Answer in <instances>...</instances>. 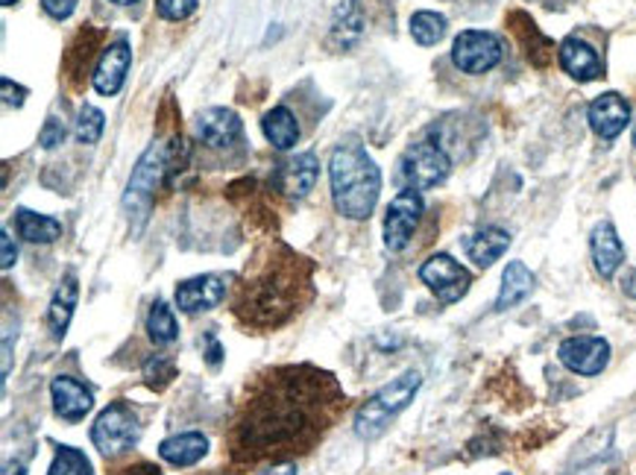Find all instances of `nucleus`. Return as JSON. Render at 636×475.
<instances>
[{
	"mask_svg": "<svg viewBox=\"0 0 636 475\" xmlns=\"http://www.w3.org/2000/svg\"><path fill=\"white\" fill-rule=\"evenodd\" d=\"M419 384H423V375H419L417 370H408V373H403L390 384H385V388L355 414V434H358L361 441H376V437H382V434L387 432L390 420H394L396 414H403L410 402H414Z\"/></svg>",
	"mask_w": 636,
	"mask_h": 475,
	"instance_id": "39448f33",
	"label": "nucleus"
},
{
	"mask_svg": "<svg viewBox=\"0 0 636 475\" xmlns=\"http://www.w3.org/2000/svg\"><path fill=\"white\" fill-rule=\"evenodd\" d=\"M48 475H92V464L85 458L83 452L74 450V446H62L56 452V458L51 464V473Z\"/></svg>",
	"mask_w": 636,
	"mask_h": 475,
	"instance_id": "2f4dec72",
	"label": "nucleus"
},
{
	"mask_svg": "<svg viewBox=\"0 0 636 475\" xmlns=\"http://www.w3.org/2000/svg\"><path fill=\"white\" fill-rule=\"evenodd\" d=\"M129 65H133V51H129V42H126V39H117V42L106 44L101 53V62L94 65L92 74L94 92L103 94V97H115V94L124 89Z\"/></svg>",
	"mask_w": 636,
	"mask_h": 475,
	"instance_id": "f8f14e48",
	"label": "nucleus"
},
{
	"mask_svg": "<svg viewBox=\"0 0 636 475\" xmlns=\"http://www.w3.org/2000/svg\"><path fill=\"white\" fill-rule=\"evenodd\" d=\"M622 291H625V297L636 300V267L634 270H628V273H625V279H622Z\"/></svg>",
	"mask_w": 636,
	"mask_h": 475,
	"instance_id": "79ce46f5",
	"label": "nucleus"
},
{
	"mask_svg": "<svg viewBox=\"0 0 636 475\" xmlns=\"http://www.w3.org/2000/svg\"><path fill=\"white\" fill-rule=\"evenodd\" d=\"M261 475H296V461H285V464H270L261 469Z\"/></svg>",
	"mask_w": 636,
	"mask_h": 475,
	"instance_id": "a19ab883",
	"label": "nucleus"
},
{
	"mask_svg": "<svg viewBox=\"0 0 636 475\" xmlns=\"http://www.w3.org/2000/svg\"><path fill=\"white\" fill-rule=\"evenodd\" d=\"M314 302V261L282 241L256 250L232 288L234 320L256 334L277 332Z\"/></svg>",
	"mask_w": 636,
	"mask_h": 475,
	"instance_id": "f03ea898",
	"label": "nucleus"
},
{
	"mask_svg": "<svg viewBox=\"0 0 636 475\" xmlns=\"http://www.w3.org/2000/svg\"><path fill=\"white\" fill-rule=\"evenodd\" d=\"M18 0H3V7H15Z\"/></svg>",
	"mask_w": 636,
	"mask_h": 475,
	"instance_id": "49530a36",
	"label": "nucleus"
},
{
	"mask_svg": "<svg viewBox=\"0 0 636 475\" xmlns=\"http://www.w3.org/2000/svg\"><path fill=\"white\" fill-rule=\"evenodd\" d=\"M511 247V235L499 229V226H487V229H478L476 235L463 238V250H467L469 261H476L478 267H490L493 261H499Z\"/></svg>",
	"mask_w": 636,
	"mask_h": 475,
	"instance_id": "412c9836",
	"label": "nucleus"
},
{
	"mask_svg": "<svg viewBox=\"0 0 636 475\" xmlns=\"http://www.w3.org/2000/svg\"><path fill=\"white\" fill-rule=\"evenodd\" d=\"M570 475H613V464L607 455H595V458L584 461L578 469H572Z\"/></svg>",
	"mask_w": 636,
	"mask_h": 475,
	"instance_id": "c9c22d12",
	"label": "nucleus"
},
{
	"mask_svg": "<svg viewBox=\"0 0 636 475\" xmlns=\"http://www.w3.org/2000/svg\"><path fill=\"white\" fill-rule=\"evenodd\" d=\"M511 24H513L511 30H517V35H520L522 51H525V56L531 59V65H536V68L549 65L554 56V44L549 42L540 30H536L534 21H531L528 16H522V12H513Z\"/></svg>",
	"mask_w": 636,
	"mask_h": 475,
	"instance_id": "393cba45",
	"label": "nucleus"
},
{
	"mask_svg": "<svg viewBox=\"0 0 636 475\" xmlns=\"http://www.w3.org/2000/svg\"><path fill=\"white\" fill-rule=\"evenodd\" d=\"M80 0H42L44 12L51 18H56V21H65V18L74 16V9Z\"/></svg>",
	"mask_w": 636,
	"mask_h": 475,
	"instance_id": "e433bc0d",
	"label": "nucleus"
},
{
	"mask_svg": "<svg viewBox=\"0 0 636 475\" xmlns=\"http://www.w3.org/2000/svg\"><path fill=\"white\" fill-rule=\"evenodd\" d=\"M329 179H332V200L337 215L350 220H367L373 215L382 192V171L355 135L335 147L329 162Z\"/></svg>",
	"mask_w": 636,
	"mask_h": 475,
	"instance_id": "7ed1b4c3",
	"label": "nucleus"
},
{
	"mask_svg": "<svg viewBox=\"0 0 636 475\" xmlns=\"http://www.w3.org/2000/svg\"><path fill=\"white\" fill-rule=\"evenodd\" d=\"M76 297H80V285H76V276L67 273L62 279V285L56 288L51 300V309H48V326H51L53 338H62L71 326V317L76 309Z\"/></svg>",
	"mask_w": 636,
	"mask_h": 475,
	"instance_id": "a878e982",
	"label": "nucleus"
},
{
	"mask_svg": "<svg viewBox=\"0 0 636 475\" xmlns=\"http://www.w3.org/2000/svg\"><path fill=\"white\" fill-rule=\"evenodd\" d=\"M364 27H367V18H364L361 0H341V7L335 9V21H332L329 42H332V48H337V51H350L352 44L361 42Z\"/></svg>",
	"mask_w": 636,
	"mask_h": 475,
	"instance_id": "aec40b11",
	"label": "nucleus"
},
{
	"mask_svg": "<svg viewBox=\"0 0 636 475\" xmlns=\"http://www.w3.org/2000/svg\"><path fill=\"white\" fill-rule=\"evenodd\" d=\"M634 144H636V121H634Z\"/></svg>",
	"mask_w": 636,
	"mask_h": 475,
	"instance_id": "de8ad7c7",
	"label": "nucleus"
},
{
	"mask_svg": "<svg viewBox=\"0 0 636 475\" xmlns=\"http://www.w3.org/2000/svg\"><path fill=\"white\" fill-rule=\"evenodd\" d=\"M3 475H27V469H24V464H21V461H7Z\"/></svg>",
	"mask_w": 636,
	"mask_h": 475,
	"instance_id": "c03bdc74",
	"label": "nucleus"
},
{
	"mask_svg": "<svg viewBox=\"0 0 636 475\" xmlns=\"http://www.w3.org/2000/svg\"><path fill=\"white\" fill-rule=\"evenodd\" d=\"M174 153V144L153 142L150 151L138 158V165H135L133 176H129V185H126L124 194V209L129 220H135V233L144 226V220H147L153 209V200H156V192L168 179Z\"/></svg>",
	"mask_w": 636,
	"mask_h": 475,
	"instance_id": "20e7f679",
	"label": "nucleus"
},
{
	"mask_svg": "<svg viewBox=\"0 0 636 475\" xmlns=\"http://www.w3.org/2000/svg\"><path fill=\"white\" fill-rule=\"evenodd\" d=\"M557 59H561L563 71H566L572 80H578V83H593V80H598V76L604 74L602 56L595 53L593 44H586L578 35L563 39L561 48H557Z\"/></svg>",
	"mask_w": 636,
	"mask_h": 475,
	"instance_id": "f3484780",
	"label": "nucleus"
},
{
	"mask_svg": "<svg viewBox=\"0 0 636 475\" xmlns=\"http://www.w3.org/2000/svg\"><path fill=\"white\" fill-rule=\"evenodd\" d=\"M18 235L30 244H53L56 238H62V224L48 215L21 209L18 211Z\"/></svg>",
	"mask_w": 636,
	"mask_h": 475,
	"instance_id": "cd10ccee",
	"label": "nucleus"
},
{
	"mask_svg": "<svg viewBox=\"0 0 636 475\" xmlns=\"http://www.w3.org/2000/svg\"><path fill=\"white\" fill-rule=\"evenodd\" d=\"M144 379L153 391H165L176 379V361L170 355H150L144 364Z\"/></svg>",
	"mask_w": 636,
	"mask_h": 475,
	"instance_id": "473e14b6",
	"label": "nucleus"
},
{
	"mask_svg": "<svg viewBox=\"0 0 636 475\" xmlns=\"http://www.w3.org/2000/svg\"><path fill=\"white\" fill-rule=\"evenodd\" d=\"M92 441L106 458H117L133 452L142 441V423L135 417V411L124 400L112 402L110 409L101 411V417L92 425Z\"/></svg>",
	"mask_w": 636,
	"mask_h": 475,
	"instance_id": "423d86ee",
	"label": "nucleus"
},
{
	"mask_svg": "<svg viewBox=\"0 0 636 475\" xmlns=\"http://www.w3.org/2000/svg\"><path fill=\"white\" fill-rule=\"evenodd\" d=\"M586 117H590V126H593V133L598 135V138L613 142V138H616V135H619L622 130L630 124V106L622 94L607 92L590 103Z\"/></svg>",
	"mask_w": 636,
	"mask_h": 475,
	"instance_id": "2eb2a0df",
	"label": "nucleus"
},
{
	"mask_svg": "<svg viewBox=\"0 0 636 475\" xmlns=\"http://www.w3.org/2000/svg\"><path fill=\"white\" fill-rule=\"evenodd\" d=\"M147 334H150V341L159 343V347H170V343L179 338V326H176L174 311L161 300L153 302L150 314H147Z\"/></svg>",
	"mask_w": 636,
	"mask_h": 475,
	"instance_id": "c85d7f7f",
	"label": "nucleus"
},
{
	"mask_svg": "<svg viewBox=\"0 0 636 475\" xmlns=\"http://www.w3.org/2000/svg\"><path fill=\"white\" fill-rule=\"evenodd\" d=\"M590 250H593V261L595 270L604 276V279H611L616 270L625 261V247H622L619 235H616V226L613 224H598L590 235Z\"/></svg>",
	"mask_w": 636,
	"mask_h": 475,
	"instance_id": "6ab92c4d",
	"label": "nucleus"
},
{
	"mask_svg": "<svg viewBox=\"0 0 636 475\" xmlns=\"http://www.w3.org/2000/svg\"><path fill=\"white\" fill-rule=\"evenodd\" d=\"M110 475H161V469L150 461H135V464H126V467H115Z\"/></svg>",
	"mask_w": 636,
	"mask_h": 475,
	"instance_id": "58836bf2",
	"label": "nucleus"
},
{
	"mask_svg": "<svg viewBox=\"0 0 636 475\" xmlns=\"http://www.w3.org/2000/svg\"><path fill=\"white\" fill-rule=\"evenodd\" d=\"M557 359L566 370L578 375H598L611 364V343L593 334H578V338H566L557 347Z\"/></svg>",
	"mask_w": 636,
	"mask_h": 475,
	"instance_id": "9b49d317",
	"label": "nucleus"
},
{
	"mask_svg": "<svg viewBox=\"0 0 636 475\" xmlns=\"http://www.w3.org/2000/svg\"><path fill=\"white\" fill-rule=\"evenodd\" d=\"M241 117L234 115L232 109L215 106L200 112V117H197V138H200L206 147H215V151L232 147V144L241 138Z\"/></svg>",
	"mask_w": 636,
	"mask_h": 475,
	"instance_id": "4468645a",
	"label": "nucleus"
},
{
	"mask_svg": "<svg viewBox=\"0 0 636 475\" xmlns=\"http://www.w3.org/2000/svg\"><path fill=\"white\" fill-rule=\"evenodd\" d=\"M65 124L62 121H56V117H48V124H44L42 135H39V142H42L44 151H53V147H59V144L65 142Z\"/></svg>",
	"mask_w": 636,
	"mask_h": 475,
	"instance_id": "f704fd0d",
	"label": "nucleus"
},
{
	"mask_svg": "<svg viewBox=\"0 0 636 475\" xmlns=\"http://www.w3.org/2000/svg\"><path fill=\"white\" fill-rule=\"evenodd\" d=\"M220 355H223V350H220V343L215 341V338L209 334V352H206V361H209L211 368H218Z\"/></svg>",
	"mask_w": 636,
	"mask_h": 475,
	"instance_id": "37998d69",
	"label": "nucleus"
},
{
	"mask_svg": "<svg viewBox=\"0 0 636 475\" xmlns=\"http://www.w3.org/2000/svg\"><path fill=\"white\" fill-rule=\"evenodd\" d=\"M197 3L200 0H156V12L165 21H185L197 12Z\"/></svg>",
	"mask_w": 636,
	"mask_h": 475,
	"instance_id": "72a5a7b5",
	"label": "nucleus"
},
{
	"mask_svg": "<svg viewBox=\"0 0 636 475\" xmlns=\"http://www.w3.org/2000/svg\"><path fill=\"white\" fill-rule=\"evenodd\" d=\"M446 18L437 16V12H428V9H423V12H414V18H410V35H414V42L423 44V48H431V44H437L440 39L446 35Z\"/></svg>",
	"mask_w": 636,
	"mask_h": 475,
	"instance_id": "c756f323",
	"label": "nucleus"
},
{
	"mask_svg": "<svg viewBox=\"0 0 636 475\" xmlns=\"http://www.w3.org/2000/svg\"><path fill=\"white\" fill-rule=\"evenodd\" d=\"M261 130H264L268 142L277 151H291L293 144L300 142V121H296V115L288 106L270 109L264 121H261Z\"/></svg>",
	"mask_w": 636,
	"mask_h": 475,
	"instance_id": "bb28decb",
	"label": "nucleus"
},
{
	"mask_svg": "<svg viewBox=\"0 0 636 475\" xmlns=\"http://www.w3.org/2000/svg\"><path fill=\"white\" fill-rule=\"evenodd\" d=\"M103 130H106V117L97 106H83L80 117H76V142L80 144H97Z\"/></svg>",
	"mask_w": 636,
	"mask_h": 475,
	"instance_id": "7c9ffc66",
	"label": "nucleus"
},
{
	"mask_svg": "<svg viewBox=\"0 0 636 475\" xmlns=\"http://www.w3.org/2000/svg\"><path fill=\"white\" fill-rule=\"evenodd\" d=\"M0 92H3V103H7V106H24V101H27V89H24V85L12 83L9 76H3V83H0Z\"/></svg>",
	"mask_w": 636,
	"mask_h": 475,
	"instance_id": "4c0bfd02",
	"label": "nucleus"
},
{
	"mask_svg": "<svg viewBox=\"0 0 636 475\" xmlns=\"http://www.w3.org/2000/svg\"><path fill=\"white\" fill-rule=\"evenodd\" d=\"M344 388L317 364H277L243 384L227 428L234 467L285 464L309 455L344 417Z\"/></svg>",
	"mask_w": 636,
	"mask_h": 475,
	"instance_id": "f257e3e1",
	"label": "nucleus"
},
{
	"mask_svg": "<svg viewBox=\"0 0 636 475\" xmlns=\"http://www.w3.org/2000/svg\"><path fill=\"white\" fill-rule=\"evenodd\" d=\"M449 156L440 144L435 142H419L414 147L405 151V156L399 158V183L405 188H414V192H426V188H435L449 176Z\"/></svg>",
	"mask_w": 636,
	"mask_h": 475,
	"instance_id": "0eeeda50",
	"label": "nucleus"
},
{
	"mask_svg": "<svg viewBox=\"0 0 636 475\" xmlns=\"http://www.w3.org/2000/svg\"><path fill=\"white\" fill-rule=\"evenodd\" d=\"M419 279H423V285H428V291L435 293L444 306H452L461 297H467L469 285H472V276H469L467 267L458 265L446 252H437V256H431L426 265L419 267Z\"/></svg>",
	"mask_w": 636,
	"mask_h": 475,
	"instance_id": "1a4fd4ad",
	"label": "nucleus"
},
{
	"mask_svg": "<svg viewBox=\"0 0 636 475\" xmlns=\"http://www.w3.org/2000/svg\"><path fill=\"white\" fill-rule=\"evenodd\" d=\"M320 176V162L314 153H300L296 158L285 162V165L279 167L277 176H273V183L285 197H296L302 200L305 194L314 192V185H317Z\"/></svg>",
	"mask_w": 636,
	"mask_h": 475,
	"instance_id": "a211bd4d",
	"label": "nucleus"
},
{
	"mask_svg": "<svg viewBox=\"0 0 636 475\" xmlns=\"http://www.w3.org/2000/svg\"><path fill=\"white\" fill-rule=\"evenodd\" d=\"M227 297V276L220 273H206L185 279L176 285V306L185 314H200V311L218 309L220 302Z\"/></svg>",
	"mask_w": 636,
	"mask_h": 475,
	"instance_id": "ddd939ff",
	"label": "nucleus"
},
{
	"mask_svg": "<svg viewBox=\"0 0 636 475\" xmlns=\"http://www.w3.org/2000/svg\"><path fill=\"white\" fill-rule=\"evenodd\" d=\"M502 475H511V473H502Z\"/></svg>",
	"mask_w": 636,
	"mask_h": 475,
	"instance_id": "09e8293b",
	"label": "nucleus"
},
{
	"mask_svg": "<svg viewBox=\"0 0 636 475\" xmlns=\"http://www.w3.org/2000/svg\"><path fill=\"white\" fill-rule=\"evenodd\" d=\"M426 203L419 197V192L405 188L394 197V203L387 206L385 215V247L390 252H403L410 244L414 233H417L419 220H423Z\"/></svg>",
	"mask_w": 636,
	"mask_h": 475,
	"instance_id": "9d476101",
	"label": "nucleus"
},
{
	"mask_svg": "<svg viewBox=\"0 0 636 475\" xmlns=\"http://www.w3.org/2000/svg\"><path fill=\"white\" fill-rule=\"evenodd\" d=\"M206 452H209V441L200 432L174 434V437L159 443L161 461H168L174 467H194L197 461L206 458Z\"/></svg>",
	"mask_w": 636,
	"mask_h": 475,
	"instance_id": "4be33fe9",
	"label": "nucleus"
},
{
	"mask_svg": "<svg viewBox=\"0 0 636 475\" xmlns=\"http://www.w3.org/2000/svg\"><path fill=\"white\" fill-rule=\"evenodd\" d=\"M0 244H3V259H0V265H3V270H9V267L15 265V259H18V247L12 244L9 233L0 235Z\"/></svg>",
	"mask_w": 636,
	"mask_h": 475,
	"instance_id": "ea45409f",
	"label": "nucleus"
},
{
	"mask_svg": "<svg viewBox=\"0 0 636 475\" xmlns=\"http://www.w3.org/2000/svg\"><path fill=\"white\" fill-rule=\"evenodd\" d=\"M452 62L463 74H487L502 62V42L484 30H463L452 44Z\"/></svg>",
	"mask_w": 636,
	"mask_h": 475,
	"instance_id": "6e6552de",
	"label": "nucleus"
},
{
	"mask_svg": "<svg viewBox=\"0 0 636 475\" xmlns=\"http://www.w3.org/2000/svg\"><path fill=\"white\" fill-rule=\"evenodd\" d=\"M101 39L103 33H97L92 27H85V30H80V35H76L74 42H71V48H67L65 68H67V80H71L74 89L83 85V74L88 71V65H92L94 53L101 48Z\"/></svg>",
	"mask_w": 636,
	"mask_h": 475,
	"instance_id": "b1692460",
	"label": "nucleus"
},
{
	"mask_svg": "<svg viewBox=\"0 0 636 475\" xmlns=\"http://www.w3.org/2000/svg\"><path fill=\"white\" fill-rule=\"evenodd\" d=\"M112 3H117V7H133V3H138V0H112Z\"/></svg>",
	"mask_w": 636,
	"mask_h": 475,
	"instance_id": "a18cd8bd",
	"label": "nucleus"
},
{
	"mask_svg": "<svg viewBox=\"0 0 636 475\" xmlns=\"http://www.w3.org/2000/svg\"><path fill=\"white\" fill-rule=\"evenodd\" d=\"M51 396L56 417L67 420V423H80L94 409V393L83 382L71 379V375H56L53 379Z\"/></svg>",
	"mask_w": 636,
	"mask_h": 475,
	"instance_id": "dca6fc26",
	"label": "nucleus"
},
{
	"mask_svg": "<svg viewBox=\"0 0 636 475\" xmlns=\"http://www.w3.org/2000/svg\"><path fill=\"white\" fill-rule=\"evenodd\" d=\"M534 288L536 276L522 261H511L502 273V291H499V300H496V311L517 309L522 300H528L534 293Z\"/></svg>",
	"mask_w": 636,
	"mask_h": 475,
	"instance_id": "5701e85b",
	"label": "nucleus"
}]
</instances>
